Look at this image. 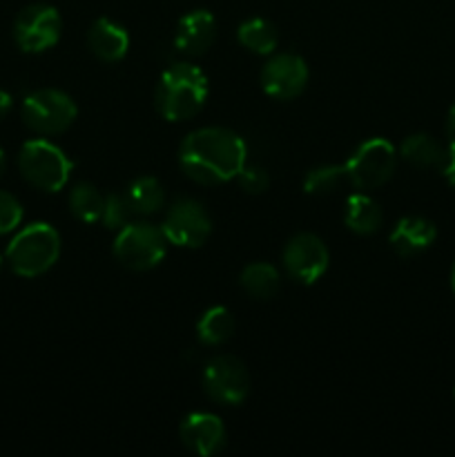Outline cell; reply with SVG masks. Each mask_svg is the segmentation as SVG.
Wrapping results in <instances>:
<instances>
[{
    "mask_svg": "<svg viewBox=\"0 0 455 457\" xmlns=\"http://www.w3.org/2000/svg\"><path fill=\"white\" fill-rule=\"evenodd\" d=\"M248 161V147L236 132L228 128H199L178 145V168L201 186L235 181Z\"/></svg>",
    "mask_w": 455,
    "mask_h": 457,
    "instance_id": "cell-1",
    "label": "cell"
},
{
    "mask_svg": "<svg viewBox=\"0 0 455 457\" xmlns=\"http://www.w3.org/2000/svg\"><path fill=\"white\" fill-rule=\"evenodd\" d=\"M210 85L203 70L192 62H172L161 74L154 92L156 112L170 123L187 120L201 112L208 98Z\"/></svg>",
    "mask_w": 455,
    "mask_h": 457,
    "instance_id": "cell-2",
    "label": "cell"
},
{
    "mask_svg": "<svg viewBox=\"0 0 455 457\" xmlns=\"http://www.w3.org/2000/svg\"><path fill=\"white\" fill-rule=\"evenodd\" d=\"M61 257V235L54 226L43 221H36L16 232L7 245L4 262L9 263L12 272L18 277L45 275Z\"/></svg>",
    "mask_w": 455,
    "mask_h": 457,
    "instance_id": "cell-3",
    "label": "cell"
},
{
    "mask_svg": "<svg viewBox=\"0 0 455 457\" xmlns=\"http://www.w3.org/2000/svg\"><path fill=\"white\" fill-rule=\"evenodd\" d=\"M168 237H165L163 228L154 226V223L138 219V221H129L120 230H116L114 239V257L120 266L129 268V270L145 272L159 266L168 254Z\"/></svg>",
    "mask_w": 455,
    "mask_h": 457,
    "instance_id": "cell-4",
    "label": "cell"
},
{
    "mask_svg": "<svg viewBox=\"0 0 455 457\" xmlns=\"http://www.w3.org/2000/svg\"><path fill=\"white\" fill-rule=\"evenodd\" d=\"M18 170L29 186L43 192H61L71 177V161L47 138H31L21 147Z\"/></svg>",
    "mask_w": 455,
    "mask_h": 457,
    "instance_id": "cell-5",
    "label": "cell"
},
{
    "mask_svg": "<svg viewBox=\"0 0 455 457\" xmlns=\"http://www.w3.org/2000/svg\"><path fill=\"white\" fill-rule=\"evenodd\" d=\"M21 114L22 123L31 132L40 134V137H54V134H62L74 125L79 107L70 94L45 87L27 94Z\"/></svg>",
    "mask_w": 455,
    "mask_h": 457,
    "instance_id": "cell-6",
    "label": "cell"
},
{
    "mask_svg": "<svg viewBox=\"0 0 455 457\" xmlns=\"http://www.w3.org/2000/svg\"><path fill=\"white\" fill-rule=\"evenodd\" d=\"M397 159H400V152L386 138H368L360 143L351 159L343 163L351 187L361 192L382 187L395 174Z\"/></svg>",
    "mask_w": 455,
    "mask_h": 457,
    "instance_id": "cell-7",
    "label": "cell"
},
{
    "mask_svg": "<svg viewBox=\"0 0 455 457\" xmlns=\"http://www.w3.org/2000/svg\"><path fill=\"white\" fill-rule=\"evenodd\" d=\"M165 237L178 248H201L212 235V219L199 199L178 196L170 204L163 223Z\"/></svg>",
    "mask_w": 455,
    "mask_h": 457,
    "instance_id": "cell-8",
    "label": "cell"
},
{
    "mask_svg": "<svg viewBox=\"0 0 455 457\" xmlns=\"http://www.w3.org/2000/svg\"><path fill=\"white\" fill-rule=\"evenodd\" d=\"M62 18L56 7L45 3L22 9L13 22V40L25 54H43L61 40Z\"/></svg>",
    "mask_w": 455,
    "mask_h": 457,
    "instance_id": "cell-9",
    "label": "cell"
},
{
    "mask_svg": "<svg viewBox=\"0 0 455 457\" xmlns=\"http://www.w3.org/2000/svg\"><path fill=\"white\" fill-rule=\"evenodd\" d=\"M281 263L290 279L297 284H317L326 275L330 263V253L324 241L312 232H299L285 244L281 253Z\"/></svg>",
    "mask_w": 455,
    "mask_h": 457,
    "instance_id": "cell-10",
    "label": "cell"
},
{
    "mask_svg": "<svg viewBox=\"0 0 455 457\" xmlns=\"http://www.w3.org/2000/svg\"><path fill=\"white\" fill-rule=\"evenodd\" d=\"M203 388L217 404L239 406L248 397L250 378L244 361L232 355H217L205 364Z\"/></svg>",
    "mask_w": 455,
    "mask_h": 457,
    "instance_id": "cell-11",
    "label": "cell"
},
{
    "mask_svg": "<svg viewBox=\"0 0 455 457\" xmlns=\"http://www.w3.org/2000/svg\"><path fill=\"white\" fill-rule=\"evenodd\" d=\"M310 71L299 54H275L261 70L263 92L277 101H293L306 89Z\"/></svg>",
    "mask_w": 455,
    "mask_h": 457,
    "instance_id": "cell-12",
    "label": "cell"
},
{
    "mask_svg": "<svg viewBox=\"0 0 455 457\" xmlns=\"http://www.w3.org/2000/svg\"><path fill=\"white\" fill-rule=\"evenodd\" d=\"M178 436L187 449L201 457L217 455L226 446V427H223L221 418L214 413H205V411L186 415L178 427Z\"/></svg>",
    "mask_w": 455,
    "mask_h": 457,
    "instance_id": "cell-13",
    "label": "cell"
},
{
    "mask_svg": "<svg viewBox=\"0 0 455 457\" xmlns=\"http://www.w3.org/2000/svg\"><path fill=\"white\" fill-rule=\"evenodd\" d=\"M217 40V18L208 9H192L178 21L174 47L187 56H203Z\"/></svg>",
    "mask_w": 455,
    "mask_h": 457,
    "instance_id": "cell-14",
    "label": "cell"
},
{
    "mask_svg": "<svg viewBox=\"0 0 455 457\" xmlns=\"http://www.w3.org/2000/svg\"><path fill=\"white\" fill-rule=\"evenodd\" d=\"M437 239L435 223L424 217H401L388 235V244L400 257H415L431 248Z\"/></svg>",
    "mask_w": 455,
    "mask_h": 457,
    "instance_id": "cell-15",
    "label": "cell"
},
{
    "mask_svg": "<svg viewBox=\"0 0 455 457\" xmlns=\"http://www.w3.org/2000/svg\"><path fill=\"white\" fill-rule=\"evenodd\" d=\"M87 45L98 61L119 62L129 49V34L112 18H98L87 31Z\"/></svg>",
    "mask_w": 455,
    "mask_h": 457,
    "instance_id": "cell-16",
    "label": "cell"
},
{
    "mask_svg": "<svg viewBox=\"0 0 455 457\" xmlns=\"http://www.w3.org/2000/svg\"><path fill=\"white\" fill-rule=\"evenodd\" d=\"M343 223L355 235H375L384 223L382 205L366 192L357 190L346 199V210H343Z\"/></svg>",
    "mask_w": 455,
    "mask_h": 457,
    "instance_id": "cell-17",
    "label": "cell"
},
{
    "mask_svg": "<svg viewBox=\"0 0 455 457\" xmlns=\"http://www.w3.org/2000/svg\"><path fill=\"white\" fill-rule=\"evenodd\" d=\"M400 156L406 163L415 165V168H435L440 170L444 163L446 154H449V147L442 145L437 138H433L431 134H410L409 138H404L400 145Z\"/></svg>",
    "mask_w": 455,
    "mask_h": 457,
    "instance_id": "cell-18",
    "label": "cell"
},
{
    "mask_svg": "<svg viewBox=\"0 0 455 457\" xmlns=\"http://www.w3.org/2000/svg\"><path fill=\"white\" fill-rule=\"evenodd\" d=\"M236 38L244 45L248 52L259 54V56H268L279 45V31L272 25L268 18H248L236 29Z\"/></svg>",
    "mask_w": 455,
    "mask_h": 457,
    "instance_id": "cell-19",
    "label": "cell"
},
{
    "mask_svg": "<svg viewBox=\"0 0 455 457\" xmlns=\"http://www.w3.org/2000/svg\"><path fill=\"white\" fill-rule=\"evenodd\" d=\"M241 288L252 299H272L281 288V277L272 263L254 262L248 263L241 272Z\"/></svg>",
    "mask_w": 455,
    "mask_h": 457,
    "instance_id": "cell-20",
    "label": "cell"
},
{
    "mask_svg": "<svg viewBox=\"0 0 455 457\" xmlns=\"http://www.w3.org/2000/svg\"><path fill=\"white\" fill-rule=\"evenodd\" d=\"M235 333V317L226 306H212L201 315L196 324V337L205 346H221Z\"/></svg>",
    "mask_w": 455,
    "mask_h": 457,
    "instance_id": "cell-21",
    "label": "cell"
},
{
    "mask_svg": "<svg viewBox=\"0 0 455 457\" xmlns=\"http://www.w3.org/2000/svg\"><path fill=\"white\" fill-rule=\"evenodd\" d=\"M125 195H128L136 217H150V214H156L165 205V190L159 179L154 177L134 179L128 190H125Z\"/></svg>",
    "mask_w": 455,
    "mask_h": 457,
    "instance_id": "cell-22",
    "label": "cell"
},
{
    "mask_svg": "<svg viewBox=\"0 0 455 457\" xmlns=\"http://www.w3.org/2000/svg\"><path fill=\"white\" fill-rule=\"evenodd\" d=\"M67 205H70V212L79 221L96 223L103 217L105 195L94 183H79V186L71 187L70 196H67Z\"/></svg>",
    "mask_w": 455,
    "mask_h": 457,
    "instance_id": "cell-23",
    "label": "cell"
},
{
    "mask_svg": "<svg viewBox=\"0 0 455 457\" xmlns=\"http://www.w3.org/2000/svg\"><path fill=\"white\" fill-rule=\"evenodd\" d=\"M346 186H351L346 165H321V168H312L303 177V190L310 196L337 195Z\"/></svg>",
    "mask_w": 455,
    "mask_h": 457,
    "instance_id": "cell-24",
    "label": "cell"
},
{
    "mask_svg": "<svg viewBox=\"0 0 455 457\" xmlns=\"http://www.w3.org/2000/svg\"><path fill=\"white\" fill-rule=\"evenodd\" d=\"M134 217L136 214H134V208L125 192H110V195H105V208H103L101 221L107 230H120Z\"/></svg>",
    "mask_w": 455,
    "mask_h": 457,
    "instance_id": "cell-25",
    "label": "cell"
},
{
    "mask_svg": "<svg viewBox=\"0 0 455 457\" xmlns=\"http://www.w3.org/2000/svg\"><path fill=\"white\" fill-rule=\"evenodd\" d=\"M22 221V205L9 192L0 190V237L16 230Z\"/></svg>",
    "mask_w": 455,
    "mask_h": 457,
    "instance_id": "cell-26",
    "label": "cell"
},
{
    "mask_svg": "<svg viewBox=\"0 0 455 457\" xmlns=\"http://www.w3.org/2000/svg\"><path fill=\"white\" fill-rule=\"evenodd\" d=\"M235 181L239 183L241 190L248 192V195H261V192H266L268 186H270V177H268L266 170L259 168V165L248 163L241 168V172L236 174Z\"/></svg>",
    "mask_w": 455,
    "mask_h": 457,
    "instance_id": "cell-27",
    "label": "cell"
},
{
    "mask_svg": "<svg viewBox=\"0 0 455 457\" xmlns=\"http://www.w3.org/2000/svg\"><path fill=\"white\" fill-rule=\"evenodd\" d=\"M440 172H442V177L449 181V186L455 190V152L451 150V147H449V154H446L444 163H442Z\"/></svg>",
    "mask_w": 455,
    "mask_h": 457,
    "instance_id": "cell-28",
    "label": "cell"
},
{
    "mask_svg": "<svg viewBox=\"0 0 455 457\" xmlns=\"http://www.w3.org/2000/svg\"><path fill=\"white\" fill-rule=\"evenodd\" d=\"M446 141H449V147L455 152V103L451 105L449 116H446Z\"/></svg>",
    "mask_w": 455,
    "mask_h": 457,
    "instance_id": "cell-29",
    "label": "cell"
},
{
    "mask_svg": "<svg viewBox=\"0 0 455 457\" xmlns=\"http://www.w3.org/2000/svg\"><path fill=\"white\" fill-rule=\"evenodd\" d=\"M9 110H12V96L4 89H0V119H4Z\"/></svg>",
    "mask_w": 455,
    "mask_h": 457,
    "instance_id": "cell-30",
    "label": "cell"
},
{
    "mask_svg": "<svg viewBox=\"0 0 455 457\" xmlns=\"http://www.w3.org/2000/svg\"><path fill=\"white\" fill-rule=\"evenodd\" d=\"M4 168H7V159H4V152L0 150V177H3Z\"/></svg>",
    "mask_w": 455,
    "mask_h": 457,
    "instance_id": "cell-31",
    "label": "cell"
},
{
    "mask_svg": "<svg viewBox=\"0 0 455 457\" xmlns=\"http://www.w3.org/2000/svg\"><path fill=\"white\" fill-rule=\"evenodd\" d=\"M451 290L455 295V263H453V270H451Z\"/></svg>",
    "mask_w": 455,
    "mask_h": 457,
    "instance_id": "cell-32",
    "label": "cell"
},
{
    "mask_svg": "<svg viewBox=\"0 0 455 457\" xmlns=\"http://www.w3.org/2000/svg\"><path fill=\"white\" fill-rule=\"evenodd\" d=\"M3 262H4V259H3V254H0V268H3Z\"/></svg>",
    "mask_w": 455,
    "mask_h": 457,
    "instance_id": "cell-33",
    "label": "cell"
}]
</instances>
